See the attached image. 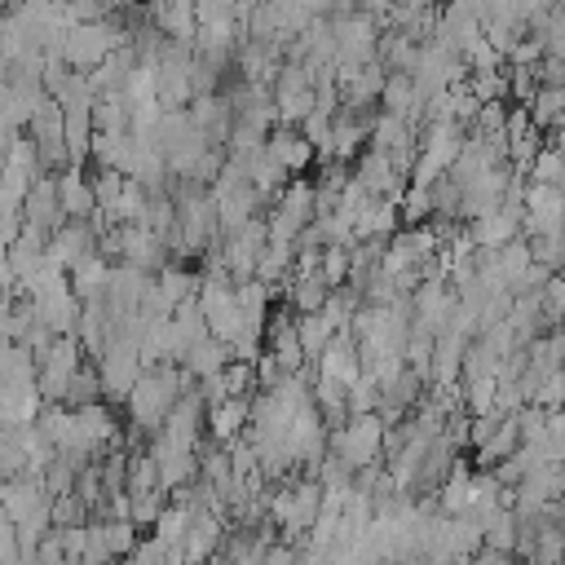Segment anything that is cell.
I'll use <instances>...</instances> for the list:
<instances>
[{
    "instance_id": "cell-12",
    "label": "cell",
    "mask_w": 565,
    "mask_h": 565,
    "mask_svg": "<svg viewBox=\"0 0 565 565\" xmlns=\"http://www.w3.org/2000/svg\"><path fill=\"white\" fill-rule=\"evenodd\" d=\"M194 366H199V371H216V366H221V349H216V344H199V349H194Z\"/></svg>"
},
{
    "instance_id": "cell-4",
    "label": "cell",
    "mask_w": 565,
    "mask_h": 565,
    "mask_svg": "<svg viewBox=\"0 0 565 565\" xmlns=\"http://www.w3.org/2000/svg\"><path fill=\"white\" fill-rule=\"evenodd\" d=\"M137 393H132V411H137V419L141 424H154V419H163V411L177 402V388H172V375H146L141 384H132Z\"/></svg>"
},
{
    "instance_id": "cell-1",
    "label": "cell",
    "mask_w": 565,
    "mask_h": 565,
    "mask_svg": "<svg viewBox=\"0 0 565 565\" xmlns=\"http://www.w3.org/2000/svg\"><path fill=\"white\" fill-rule=\"evenodd\" d=\"M322 499H327L322 481H300L296 490H282V494L269 499V516L282 521L287 539H305L318 525V516H322Z\"/></svg>"
},
{
    "instance_id": "cell-10",
    "label": "cell",
    "mask_w": 565,
    "mask_h": 565,
    "mask_svg": "<svg viewBox=\"0 0 565 565\" xmlns=\"http://www.w3.org/2000/svg\"><path fill=\"white\" fill-rule=\"evenodd\" d=\"M296 561H300V552L287 543H269V552L260 556V565H296Z\"/></svg>"
},
{
    "instance_id": "cell-11",
    "label": "cell",
    "mask_w": 565,
    "mask_h": 565,
    "mask_svg": "<svg viewBox=\"0 0 565 565\" xmlns=\"http://www.w3.org/2000/svg\"><path fill=\"white\" fill-rule=\"evenodd\" d=\"M296 296H300L305 309H318V305H322V278H305V282L296 287Z\"/></svg>"
},
{
    "instance_id": "cell-9",
    "label": "cell",
    "mask_w": 565,
    "mask_h": 565,
    "mask_svg": "<svg viewBox=\"0 0 565 565\" xmlns=\"http://www.w3.org/2000/svg\"><path fill=\"white\" fill-rule=\"evenodd\" d=\"M62 203H66V207H71V212L79 216V212H88V203H93V199H88V190H84V185H79V181L71 177V181L62 185Z\"/></svg>"
},
{
    "instance_id": "cell-3",
    "label": "cell",
    "mask_w": 565,
    "mask_h": 565,
    "mask_svg": "<svg viewBox=\"0 0 565 565\" xmlns=\"http://www.w3.org/2000/svg\"><path fill=\"white\" fill-rule=\"evenodd\" d=\"M221 516L212 512V508H194V521H190V534H185V561L190 565H203V561H212L216 556V547H221Z\"/></svg>"
},
{
    "instance_id": "cell-13",
    "label": "cell",
    "mask_w": 565,
    "mask_h": 565,
    "mask_svg": "<svg viewBox=\"0 0 565 565\" xmlns=\"http://www.w3.org/2000/svg\"><path fill=\"white\" fill-rule=\"evenodd\" d=\"M472 565H512V552H494V547H481L472 556Z\"/></svg>"
},
{
    "instance_id": "cell-5",
    "label": "cell",
    "mask_w": 565,
    "mask_h": 565,
    "mask_svg": "<svg viewBox=\"0 0 565 565\" xmlns=\"http://www.w3.org/2000/svg\"><path fill=\"white\" fill-rule=\"evenodd\" d=\"M102 525H106V543H110L115 556H132V552H137V521L110 516V521H102Z\"/></svg>"
},
{
    "instance_id": "cell-2",
    "label": "cell",
    "mask_w": 565,
    "mask_h": 565,
    "mask_svg": "<svg viewBox=\"0 0 565 565\" xmlns=\"http://www.w3.org/2000/svg\"><path fill=\"white\" fill-rule=\"evenodd\" d=\"M380 446H384L380 424H375L371 415H358V419L344 428V437H340V459H344L349 468H371V463L380 459Z\"/></svg>"
},
{
    "instance_id": "cell-6",
    "label": "cell",
    "mask_w": 565,
    "mask_h": 565,
    "mask_svg": "<svg viewBox=\"0 0 565 565\" xmlns=\"http://www.w3.org/2000/svg\"><path fill=\"white\" fill-rule=\"evenodd\" d=\"M243 419H247V406H243V402H221V406L212 411V433H216V437H234Z\"/></svg>"
},
{
    "instance_id": "cell-7",
    "label": "cell",
    "mask_w": 565,
    "mask_h": 565,
    "mask_svg": "<svg viewBox=\"0 0 565 565\" xmlns=\"http://www.w3.org/2000/svg\"><path fill=\"white\" fill-rule=\"evenodd\" d=\"M35 565H71L66 543H62V534H57V530H49V534L40 539V547H35Z\"/></svg>"
},
{
    "instance_id": "cell-8",
    "label": "cell",
    "mask_w": 565,
    "mask_h": 565,
    "mask_svg": "<svg viewBox=\"0 0 565 565\" xmlns=\"http://www.w3.org/2000/svg\"><path fill=\"white\" fill-rule=\"evenodd\" d=\"M128 565H172V561H168V547L150 534L146 543H137V552L128 556Z\"/></svg>"
}]
</instances>
